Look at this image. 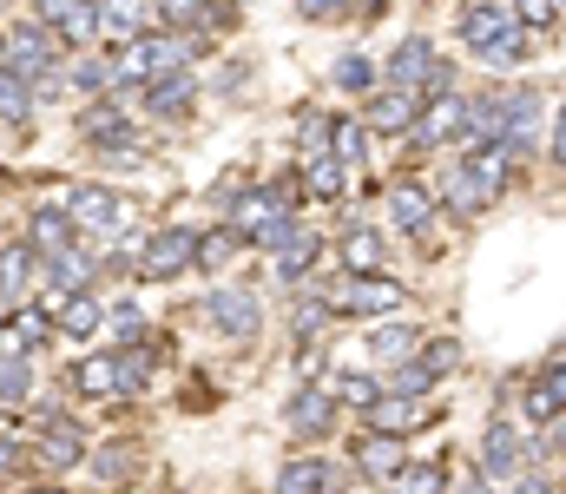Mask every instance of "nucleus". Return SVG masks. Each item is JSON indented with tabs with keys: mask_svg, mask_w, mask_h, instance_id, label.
I'll return each mask as SVG.
<instances>
[{
	"mask_svg": "<svg viewBox=\"0 0 566 494\" xmlns=\"http://www.w3.org/2000/svg\"><path fill=\"white\" fill-rule=\"evenodd\" d=\"M323 297H329L336 324H382V317H402L409 311V284H396L389 271H369V277L329 271L323 277Z\"/></svg>",
	"mask_w": 566,
	"mask_h": 494,
	"instance_id": "obj_1",
	"label": "nucleus"
},
{
	"mask_svg": "<svg viewBox=\"0 0 566 494\" xmlns=\"http://www.w3.org/2000/svg\"><path fill=\"white\" fill-rule=\"evenodd\" d=\"M541 455H547V449H541V435H534L521 416H494V422H481V449H474V469H481L494 488H507L514 475H527Z\"/></svg>",
	"mask_w": 566,
	"mask_h": 494,
	"instance_id": "obj_2",
	"label": "nucleus"
},
{
	"mask_svg": "<svg viewBox=\"0 0 566 494\" xmlns=\"http://www.w3.org/2000/svg\"><path fill=\"white\" fill-rule=\"evenodd\" d=\"M191 317H205V329H211L218 343H258V329H264V297H258L251 277H244V284H238V277H218Z\"/></svg>",
	"mask_w": 566,
	"mask_h": 494,
	"instance_id": "obj_3",
	"label": "nucleus"
},
{
	"mask_svg": "<svg viewBox=\"0 0 566 494\" xmlns=\"http://www.w3.org/2000/svg\"><path fill=\"white\" fill-rule=\"evenodd\" d=\"M382 211H389V231H402L409 244H434V224H441V198H434V185L416 178V171H396L389 185H382Z\"/></svg>",
	"mask_w": 566,
	"mask_h": 494,
	"instance_id": "obj_4",
	"label": "nucleus"
},
{
	"mask_svg": "<svg viewBox=\"0 0 566 494\" xmlns=\"http://www.w3.org/2000/svg\"><path fill=\"white\" fill-rule=\"evenodd\" d=\"M501 99H507L501 153H507V159L527 171V165L541 159V146H547V119H554V106H547V93H541V86H507Z\"/></svg>",
	"mask_w": 566,
	"mask_h": 494,
	"instance_id": "obj_5",
	"label": "nucleus"
},
{
	"mask_svg": "<svg viewBox=\"0 0 566 494\" xmlns=\"http://www.w3.org/2000/svg\"><path fill=\"white\" fill-rule=\"evenodd\" d=\"M336 422H343V402L329 396L323 376H316V382H296V389L283 396V435H290L296 449H323V442L336 435Z\"/></svg>",
	"mask_w": 566,
	"mask_h": 494,
	"instance_id": "obj_6",
	"label": "nucleus"
},
{
	"mask_svg": "<svg viewBox=\"0 0 566 494\" xmlns=\"http://www.w3.org/2000/svg\"><path fill=\"white\" fill-rule=\"evenodd\" d=\"M461 369H468V343L441 329V336H428V343L416 349V356H409V362H402V369H389V389L434 396V389H441V382H454Z\"/></svg>",
	"mask_w": 566,
	"mask_h": 494,
	"instance_id": "obj_7",
	"label": "nucleus"
},
{
	"mask_svg": "<svg viewBox=\"0 0 566 494\" xmlns=\"http://www.w3.org/2000/svg\"><path fill=\"white\" fill-rule=\"evenodd\" d=\"M60 198H66V211H73V224H80V238H86V244H99V251H106V244L126 231V198H119L113 185L80 178V185H66Z\"/></svg>",
	"mask_w": 566,
	"mask_h": 494,
	"instance_id": "obj_8",
	"label": "nucleus"
},
{
	"mask_svg": "<svg viewBox=\"0 0 566 494\" xmlns=\"http://www.w3.org/2000/svg\"><path fill=\"white\" fill-rule=\"evenodd\" d=\"M363 429H376V435H402V442H416L428 435L434 422H441V409H434V396H409V389H382L363 416H356Z\"/></svg>",
	"mask_w": 566,
	"mask_h": 494,
	"instance_id": "obj_9",
	"label": "nucleus"
},
{
	"mask_svg": "<svg viewBox=\"0 0 566 494\" xmlns=\"http://www.w3.org/2000/svg\"><path fill=\"white\" fill-rule=\"evenodd\" d=\"M356 469H343V462H329L323 449H303V455H290L277 475H271V494H356Z\"/></svg>",
	"mask_w": 566,
	"mask_h": 494,
	"instance_id": "obj_10",
	"label": "nucleus"
},
{
	"mask_svg": "<svg viewBox=\"0 0 566 494\" xmlns=\"http://www.w3.org/2000/svg\"><path fill=\"white\" fill-rule=\"evenodd\" d=\"M191 257H198V231L191 224H158L139 251V284H178V277H191Z\"/></svg>",
	"mask_w": 566,
	"mask_h": 494,
	"instance_id": "obj_11",
	"label": "nucleus"
},
{
	"mask_svg": "<svg viewBox=\"0 0 566 494\" xmlns=\"http://www.w3.org/2000/svg\"><path fill=\"white\" fill-rule=\"evenodd\" d=\"M133 99H139V93H106V99H86V106L73 113L80 146H86V153H106V146L133 139Z\"/></svg>",
	"mask_w": 566,
	"mask_h": 494,
	"instance_id": "obj_12",
	"label": "nucleus"
},
{
	"mask_svg": "<svg viewBox=\"0 0 566 494\" xmlns=\"http://www.w3.org/2000/svg\"><path fill=\"white\" fill-rule=\"evenodd\" d=\"M86 455H93V442H86L80 422L53 416V422L33 429V469H40V475H73V469H86Z\"/></svg>",
	"mask_w": 566,
	"mask_h": 494,
	"instance_id": "obj_13",
	"label": "nucleus"
},
{
	"mask_svg": "<svg viewBox=\"0 0 566 494\" xmlns=\"http://www.w3.org/2000/svg\"><path fill=\"white\" fill-rule=\"evenodd\" d=\"M198 99H205V80H198V66H185V73H165V80H151L139 93L145 119L151 126H185L191 113H198Z\"/></svg>",
	"mask_w": 566,
	"mask_h": 494,
	"instance_id": "obj_14",
	"label": "nucleus"
},
{
	"mask_svg": "<svg viewBox=\"0 0 566 494\" xmlns=\"http://www.w3.org/2000/svg\"><path fill=\"white\" fill-rule=\"evenodd\" d=\"M40 284H46V297H73V291H99V244H86V238H73L66 251H53V257H40Z\"/></svg>",
	"mask_w": 566,
	"mask_h": 494,
	"instance_id": "obj_15",
	"label": "nucleus"
},
{
	"mask_svg": "<svg viewBox=\"0 0 566 494\" xmlns=\"http://www.w3.org/2000/svg\"><path fill=\"white\" fill-rule=\"evenodd\" d=\"M349 469H356L363 488H389V482L409 469V442H402V435H376V429H363V435L349 442Z\"/></svg>",
	"mask_w": 566,
	"mask_h": 494,
	"instance_id": "obj_16",
	"label": "nucleus"
},
{
	"mask_svg": "<svg viewBox=\"0 0 566 494\" xmlns=\"http://www.w3.org/2000/svg\"><path fill=\"white\" fill-rule=\"evenodd\" d=\"M422 106H428V99L416 93V86H389V80H382V86L363 99V119H369V133H376V139H409V133H416V119H422Z\"/></svg>",
	"mask_w": 566,
	"mask_h": 494,
	"instance_id": "obj_17",
	"label": "nucleus"
},
{
	"mask_svg": "<svg viewBox=\"0 0 566 494\" xmlns=\"http://www.w3.org/2000/svg\"><path fill=\"white\" fill-rule=\"evenodd\" d=\"M329 264H336V271H356V277L389 271V238H382V224L349 218V224L336 231V244H329Z\"/></svg>",
	"mask_w": 566,
	"mask_h": 494,
	"instance_id": "obj_18",
	"label": "nucleus"
},
{
	"mask_svg": "<svg viewBox=\"0 0 566 494\" xmlns=\"http://www.w3.org/2000/svg\"><path fill=\"white\" fill-rule=\"evenodd\" d=\"M73 238H80V224H73L66 198H40V204H27V218H20V244H27L33 257H53V251H66Z\"/></svg>",
	"mask_w": 566,
	"mask_h": 494,
	"instance_id": "obj_19",
	"label": "nucleus"
},
{
	"mask_svg": "<svg viewBox=\"0 0 566 494\" xmlns=\"http://www.w3.org/2000/svg\"><path fill=\"white\" fill-rule=\"evenodd\" d=\"M422 343H428L422 317H382V324H363V349H369L376 369H402Z\"/></svg>",
	"mask_w": 566,
	"mask_h": 494,
	"instance_id": "obj_20",
	"label": "nucleus"
},
{
	"mask_svg": "<svg viewBox=\"0 0 566 494\" xmlns=\"http://www.w3.org/2000/svg\"><path fill=\"white\" fill-rule=\"evenodd\" d=\"M290 178H296L303 204H343V191H349V165L336 159L329 146H323V153H296Z\"/></svg>",
	"mask_w": 566,
	"mask_h": 494,
	"instance_id": "obj_21",
	"label": "nucleus"
},
{
	"mask_svg": "<svg viewBox=\"0 0 566 494\" xmlns=\"http://www.w3.org/2000/svg\"><path fill=\"white\" fill-rule=\"evenodd\" d=\"M428 185H434V198H441V211H448V218H481V211H494V204H488V191L474 185V171H468L461 153L434 165V178H428Z\"/></svg>",
	"mask_w": 566,
	"mask_h": 494,
	"instance_id": "obj_22",
	"label": "nucleus"
},
{
	"mask_svg": "<svg viewBox=\"0 0 566 494\" xmlns=\"http://www.w3.org/2000/svg\"><path fill=\"white\" fill-rule=\"evenodd\" d=\"M33 20L53 27L66 40V53L86 46V40H99V0H33Z\"/></svg>",
	"mask_w": 566,
	"mask_h": 494,
	"instance_id": "obj_23",
	"label": "nucleus"
},
{
	"mask_svg": "<svg viewBox=\"0 0 566 494\" xmlns=\"http://www.w3.org/2000/svg\"><path fill=\"white\" fill-rule=\"evenodd\" d=\"M151 27H158V0H99V40H106V53L133 46Z\"/></svg>",
	"mask_w": 566,
	"mask_h": 494,
	"instance_id": "obj_24",
	"label": "nucleus"
},
{
	"mask_svg": "<svg viewBox=\"0 0 566 494\" xmlns=\"http://www.w3.org/2000/svg\"><path fill=\"white\" fill-rule=\"evenodd\" d=\"M514 27V0H461V13H454V40L468 46V53H481L488 40H501Z\"/></svg>",
	"mask_w": 566,
	"mask_h": 494,
	"instance_id": "obj_25",
	"label": "nucleus"
},
{
	"mask_svg": "<svg viewBox=\"0 0 566 494\" xmlns=\"http://www.w3.org/2000/svg\"><path fill=\"white\" fill-rule=\"evenodd\" d=\"M86 475H93L99 488H119V494H126L145 475V449H139V442H126V435H119V442H99V449L86 455Z\"/></svg>",
	"mask_w": 566,
	"mask_h": 494,
	"instance_id": "obj_26",
	"label": "nucleus"
},
{
	"mask_svg": "<svg viewBox=\"0 0 566 494\" xmlns=\"http://www.w3.org/2000/svg\"><path fill=\"white\" fill-rule=\"evenodd\" d=\"M113 369H119V396H145V389L158 382V369H165V343L145 336V343L113 349Z\"/></svg>",
	"mask_w": 566,
	"mask_h": 494,
	"instance_id": "obj_27",
	"label": "nucleus"
},
{
	"mask_svg": "<svg viewBox=\"0 0 566 494\" xmlns=\"http://www.w3.org/2000/svg\"><path fill=\"white\" fill-rule=\"evenodd\" d=\"M434 60H441V53H434V40H428V33H409V40L382 60V80H389V86H416V93H422L428 73H434Z\"/></svg>",
	"mask_w": 566,
	"mask_h": 494,
	"instance_id": "obj_28",
	"label": "nucleus"
},
{
	"mask_svg": "<svg viewBox=\"0 0 566 494\" xmlns=\"http://www.w3.org/2000/svg\"><path fill=\"white\" fill-rule=\"evenodd\" d=\"M7 336H13V349H27V356H40L46 343H60L53 304H13V311H7Z\"/></svg>",
	"mask_w": 566,
	"mask_h": 494,
	"instance_id": "obj_29",
	"label": "nucleus"
},
{
	"mask_svg": "<svg viewBox=\"0 0 566 494\" xmlns=\"http://www.w3.org/2000/svg\"><path fill=\"white\" fill-rule=\"evenodd\" d=\"M534 46H541V33L514 20V27H507L501 40H488V46H481L474 60H481L488 73H521V66H534Z\"/></svg>",
	"mask_w": 566,
	"mask_h": 494,
	"instance_id": "obj_30",
	"label": "nucleus"
},
{
	"mask_svg": "<svg viewBox=\"0 0 566 494\" xmlns=\"http://www.w3.org/2000/svg\"><path fill=\"white\" fill-rule=\"evenodd\" d=\"M46 304H53V317H60V336H73V343H86V336H99V329H106V304H99V291L46 297Z\"/></svg>",
	"mask_w": 566,
	"mask_h": 494,
	"instance_id": "obj_31",
	"label": "nucleus"
},
{
	"mask_svg": "<svg viewBox=\"0 0 566 494\" xmlns=\"http://www.w3.org/2000/svg\"><path fill=\"white\" fill-rule=\"evenodd\" d=\"M244 251V238L231 231V224H211V231H198V257H191V277H205V284H218L224 271H231V257Z\"/></svg>",
	"mask_w": 566,
	"mask_h": 494,
	"instance_id": "obj_32",
	"label": "nucleus"
},
{
	"mask_svg": "<svg viewBox=\"0 0 566 494\" xmlns=\"http://www.w3.org/2000/svg\"><path fill=\"white\" fill-rule=\"evenodd\" d=\"M113 86H119L113 53H80V60H66V93H80V99H106Z\"/></svg>",
	"mask_w": 566,
	"mask_h": 494,
	"instance_id": "obj_33",
	"label": "nucleus"
},
{
	"mask_svg": "<svg viewBox=\"0 0 566 494\" xmlns=\"http://www.w3.org/2000/svg\"><path fill=\"white\" fill-rule=\"evenodd\" d=\"M329 86H336V93H349V99H369V93L382 86V66H376V53H363V46L336 53V66H329Z\"/></svg>",
	"mask_w": 566,
	"mask_h": 494,
	"instance_id": "obj_34",
	"label": "nucleus"
},
{
	"mask_svg": "<svg viewBox=\"0 0 566 494\" xmlns=\"http://www.w3.org/2000/svg\"><path fill=\"white\" fill-rule=\"evenodd\" d=\"M323 382H329V396H336L349 416H363V409H369V402L389 389V376H376V369H329Z\"/></svg>",
	"mask_w": 566,
	"mask_h": 494,
	"instance_id": "obj_35",
	"label": "nucleus"
},
{
	"mask_svg": "<svg viewBox=\"0 0 566 494\" xmlns=\"http://www.w3.org/2000/svg\"><path fill=\"white\" fill-rule=\"evenodd\" d=\"M290 343H323L329 329H336V311H329V297L323 291H296V311H290Z\"/></svg>",
	"mask_w": 566,
	"mask_h": 494,
	"instance_id": "obj_36",
	"label": "nucleus"
},
{
	"mask_svg": "<svg viewBox=\"0 0 566 494\" xmlns=\"http://www.w3.org/2000/svg\"><path fill=\"white\" fill-rule=\"evenodd\" d=\"M66 389L86 396V402H119V369H113V356H86V362H73Z\"/></svg>",
	"mask_w": 566,
	"mask_h": 494,
	"instance_id": "obj_37",
	"label": "nucleus"
},
{
	"mask_svg": "<svg viewBox=\"0 0 566 494\" xmlns=\"http://www.w3.org/2000/svg\"><path fill=\"white\" fill-rule=\"evenodd\" d=\"M33 382H40V376H33V356H27V349H0V409H7V416L33 402Z\"/></svg>",
	"mask_w": 566,
	"mask_h": 494,
	"instance_id": "obj_38",
	"label": "nucleus"
},
{
	"mask_svg": "<svg viewBox=\"0 0 566 494\" xmlns=\"http://www.w3.org/2000/svg\"><path fill=\"white\" fill-rule=\"evenodd\" d=\"M329 153L349 165V171H363V165L376 159V133H369V119H349V113H336V133H329Z\"/></svg>",
	"mask_w": 566,
	"mask_h": 494,
	"instance_id": "obj_39",
	"label": "nucleus"
},
{
	"mask_svg": "<svg viewBox=\"0 0 566 494\" xmlns=\"http://www.w3.org/2000/svg\"><path fill=\"white\" fill-rule=\"evenodd\" d=\"M33 113H40V93H33L13 66H0V126L20 133V126H33Z\"/></svg>",
	"mask_w": 566,
	"mask_h": 494,
	"instance_id": "obj_40",
	"label": "nucleus"
},
{
	"mask_svg": "<svg viewBox=\"0 0 566 494\" xmlns=\"http://www.w3.org/2000/svg\"><path fill=\"white\" fill-rule=\"evenodd\" d=\"M33 251L27 244H0V317L13 311V304H27V277H33Z\"/></svg>",
	"mask_w": 566,
	"mask_h": 494,
	"instance_id": "obj_41",
	"label": "nucleus"
},
{
	"mask_svg": "<svg viewBox=\"0 0 566 494\" xmlns=\"http://www.w3.org/2000/svg\"><path fill=\"white\" fill-rule=\"evenodd\" d=\"M329 133H336V113H329V106H296V113H290V146H296V153H323Z\"/></svg>",
	"mask_w": 566,
	"mask_h": 494,
	"instance_id": "obj_42",
	"label": "nucleus"
},
{
	"mask_svg": "<svg viewBox=\"0 0 566 494\" xmlns=\"http://www.w3.org/2000/svg\"><path fill=\"white\" fill-rule=\"evenodd\" d=\"M106 336H113V349H126V343H145V336H151V317H145V304H133V297L106 304Z\"/></svg>",
	"mask_w": 566,
	"mask_h": 494,
	"instance_id": "obj_43",
	"label": "nucleus"
},
{
	"mask_svg": "<svg viewBox=\"0 0 566 494\" xmlns=\"http://www.w3.org/2000/svg\"><path fill=\"white\" fill-rule=\"evenodd\" d=\"M448 482H454V475H448L441 462H416V455H409V469L389 482V494H448Z\"/></svg>",
	"mask_w": 566,
	"mask_h": 494,
	"instance_id": "obj_44",
	"label": "nucleus"
},
{
	"mask_svg": "<svg viewBox=\"0 0 566 494\" xmlns=\"http://www.w3.org/2000/svg\"><path fill=\"white\" fill-rule=\"evenodd\" d=\"M290 13L303 27H343V20H356V0H290Z\"/></svg>",
	"mask_w": 566,
	"mask_h": 494,
	"instance_id": "obj_45",
	"label": "nucleus"
},
{
	"mask_svg": "<svg viewBox=\"0 0 566 494\" xmlns=\"http://www.w3.org/2000/svg\"><path fill=\"white\" fill-rule=\"evenodd\" d=\"M514 416H521L527 429H547V422H554V416H566V409L547 396V389H541V382H521V402H514Z\"/></svg>",
	"mask_w": 566,
	"mask_h": 494,
	"instance_id": "obj_46",
	"label": "nucleus"
},
{
	"mask_svg": "<svg viewBox=\"0 0 566 494\" xmlns=\"http://www.w3.org/2000/svg\"><path fill=\"white\" fill-rule=\"evenodd\" d=\"M158 27L165 33H198L205 27V0H158Z\"/></svg>",
	"mask_w": 566,
	"mask_h": 494,
	"instance_id": "obj_47",
	"label": "nucleus"
},
{
	"mask_svg": "<svg viewBox=\"0 0 566 494\" xmlns=\"http://www.w3.org/2000/svg\"><path fill=\"white\" fill-rule=\"evenodd\" d=\"M99 165H106V171H139V165H151V146H145L139 133H133V139L106 146V153H99Z\"/></svg>",
	"mask_w": 566,
	"mask_h": 494,
	"instance_id": "obj_48",
	"label": "nucleus"
},
{
	"mask_svg": "<svg viewBox=\"0 0 566 494\" xmlns=\"http://www.w3.org/2000/svg\"><path fill=\"white\" fill-rule=\"evenodd\" d=\"M514 20H521V27H534L541 40H554V27H560V7H554V0H514Z\"/></svg>",
	"mask_w": 566,
	"mask_h": 494,
	"instance_id": "obj_49",
	"label": "nucleus"
},
{
	"mask_svg": "<svg viewBox=\"0 0 566 494\" xmlns=\"http://www.w3.org/2000/svg\"><path fill=\"white\" fill-rule=\"evenodd\" d=\"M534 382H541V389H547V396H554V402L566 409V349H554V356L534 369Z\"/></svg>",
	"mask_w": 566,
	"mask_h": 494,
	"instance_id": "obj_50",
	"label": "nucleus"
},
{
	"mask_svg": "<svg viewBox=\"0 0 566 494\" xmlns=\"http://www.w3.org/2000/svg\"><path fill=\"white\" fill-rule=\"evenodd\" d=\"M244 191H251V178H244V171H224V178H218V185H211V211H218V218H224V211H231V204H238V198H244Z\"/></svg>",
	"mask_w": 566,
	"mask_h": 494,
	"instance_id": "obj_51",
	"label": "nucleus"
},
{
	"mask_svg": "<svg viewBox=\"0 0 566 494\" xmlns=\"http://www.w3.org/2000/svg\"><path fill=\"white\" fill-rule=\"evenodd\" d=\"M547 165L566 171V99H554V119H547Z\"/></svg>",
	"mask_w": 566,
	"mask_h": 494,
	"instance_id": "obj_52",
	"label": "nucleus"
},
{
	"mask_svg": "<svg viewBox=\"0 0 566 494\" xmlns=\"http://www.w3.org/2000/svg\"><path fill=\"white\" fill-rule=\"evenodd\" d=\"M501 494H566V488H560V475H547V469H527V475H514Z\"/></svg>",
	"mask_w": 566,
	"mask_h": 494,
	"instance_id": "obj_53",
	"label": "nucleus"
},
{
	"mask_svg": "<svg viewBox=\"0 0 566 494\" xmlns=\"http://www.w3.org/2000/svg\"><path fill=\"white\" fill-rule=\"evenodd\" d=\"M27 462H33V455H27V449H20L13 435H0V482H13V475H20Z\"/></svg>",
	"mask_w": 566,
	"mask_h": 494,
	"instance_id": "obj_54",
	"label": "nucleus"
},
{
	"mask_svg": "<svg viewBox=\"0 0 566 494\" xmlns=\"http://www.w3.org/2000/svg\"><path fill=\"white\" fill-rule=\"evenodd\" d=\"M244 80H251V60H224V66H218V99H224V93H238Z\"/></svg>",
	"mask_w": 566,
	"mask_h": 494,
	"instance_id": "obj_55",
	"label": "nucleus"
},
{
	"mask_svg": "<svg viewBox=\"0 0 566 494\" xmlns=\"http://www.w3.org/2000/svg\"><path fill=\"white\" fill-rule=\"evenodd\" d=\"M541 449H547V455H560V462H566V416H554V422L541 429Z\"/></svg>",
	"mask_w": 566,
	"mask_h": 494,
	"instance_id": "obj_56",
	"label": "nucleus"
},
{
	"mask_svg": "<svg viewBox=\"0 0 566 494\" xmlns=\"http://www.w3.org/2000/svg\"><path fill=\"white\" fill-rule=\"evenodd\" d=\"M448 494H501V488H494V482L474 469V475H454V482H448Z\"/></svg>",
	"mask_w": 566,
	"mask_h": 494,
	"instance_id": "obj_57",
	"label": "nucleus"
},
{
	"mask_svg": "<svg viewBox=\"0 0 566 494\" xmlns=\"http://www.w3.org/2000/svg\"><path fill=\"white\" fill-rule=\"evenodd\" d=\"M389 7H396V0H356V20H382Z\"/></svg>",
	"mask_w": 566,
	"mask_h": 494,
	"instance_id": "obj_58",
	"label": "nucleus"
},
{
	"mask_svg": "<svg viewBox=\"0 0 566 494\" xmlns=\"http://www.w3.org/2000/svg\"><path fill=\"white\" fill-rule=\"evenodd\" d=\"M0 66H7V27H0Z\"/></svg>",
	"mask_w": 566,
	"mask_h": 494,
	"instance_id": "obj_59",
	"label": "nucleus"
},
{
	"mask_svg": "<svg viewBox=\"0 0 566 494\" xmlns=\"http://www.w3.org/2000/svg\"><path fill=\"white\" fill-rule=\"evenodd\" d=\"M20 494H60V488H20Z\"/></svg>",
	"mask_w": 566,
	"mask_h": 494,
	"instance_id": "obj_60",
	"label": "nucleus"
},
{
	"mask_svg": "<svg viewBox=\"0 0 566 494\" xmlns=\"http://www.w3.org/2000/svg\"><path fill=\"white\" fill-rule=\"evenodd\" d=\"M554 7H560V13H566V0H554Z\"/></svg>",
	"mask_w": 566,
	"mask_h": 494,
	"instance_id": "obj_61",
	"label": "nucleus"
}]
</instances>
